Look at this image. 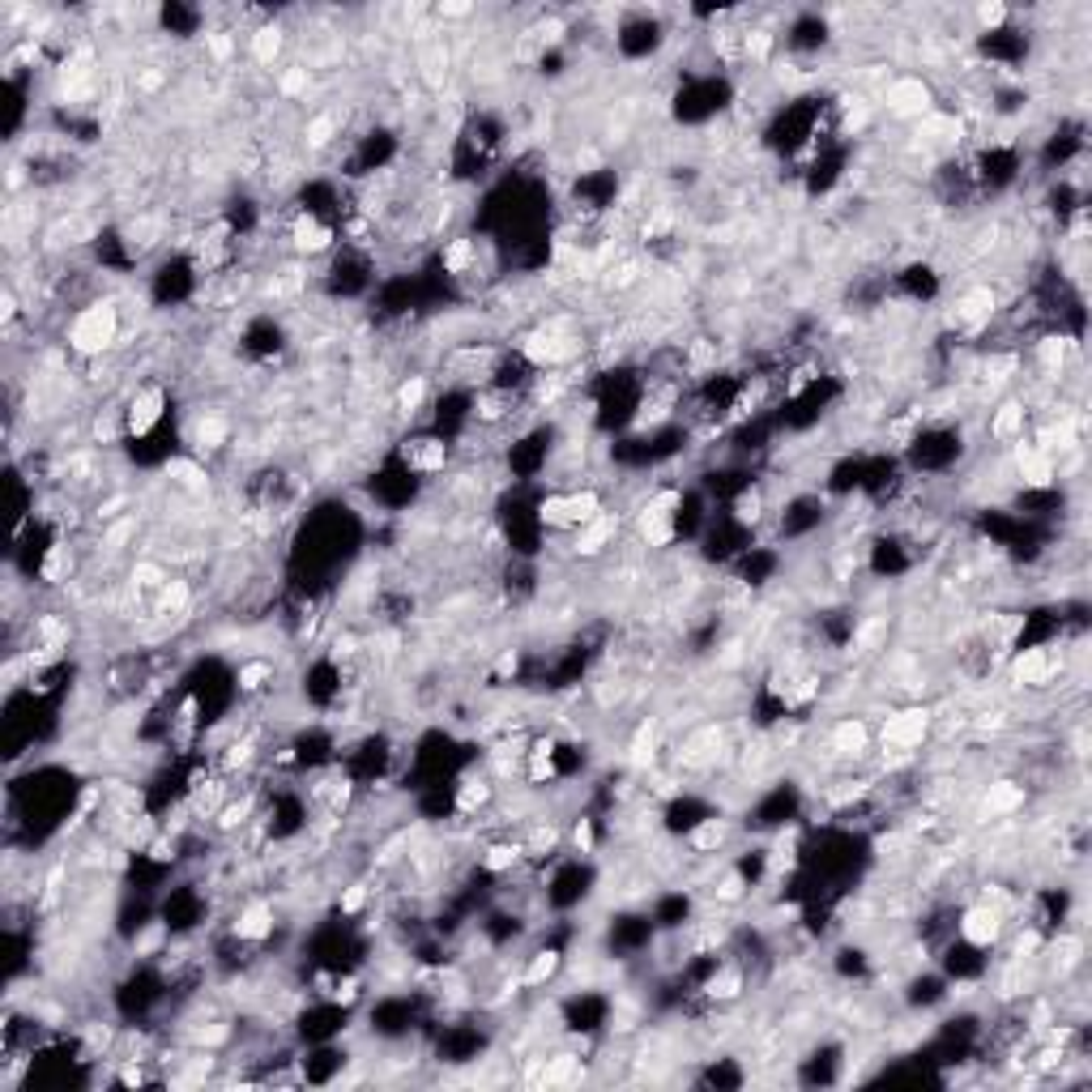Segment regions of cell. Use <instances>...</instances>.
I'll list each match as a JSON object with an SVG mask.
<instances>
[{"mask_svg": "<svg viewBox=\"0 0 1092 1092\" xmlns=\"http://www.w3.org/2000/svg\"><path fill=\"white\" fill-rule=\"evenodd\" d=\"M116 337H120V308H116V299H95L73 316L69 350L81 359H103L116 346Z\"/></svg>", "mask_w": 1092, "mask_h": 1092, "instance_id": "cell-1", "label": "cell"}, {"mask_svg": "<svg viewBox=\"0 0 1092 1092\" xmlns=\"http://www.w3.org/2000/svg\"><path fill=\"white\" fill-rule=\"evenodd\" d=\"M422 402H427V380L422 376H410L402 388H397V410L402 414H414Z\"/></svg>", "mask_w": 1092, "mask_h": 1092, "instance_id": "cell-30", "label": "cell"}, {"mask_svg": "<svg viewBox=\"0 0 1092 1092\" xmlns=\"http://www.w3.org/2000/svg\"><path fill=\"white\" fill-rule=\"evenodd\" d=\"M163 405H167V393L158 385H146L129 397V410H124V431L129 436H150L163 419Z\"/></svg>", "mask_w": 1092, "mask_h": 1092, "instance_id": "cell-5", "label": "cell"}, {"mask_svg": "<svg viewBox=\"0 0 1092 1092\" xmlns=\"http://www.w3.org/2000/svg\"><path fill=\"white\" fill-rule=\"evenodd\" d=\"M1015 474H1020V482L1029 491H1046V487H1054L1058 465H1054V456L1041 453L1037 444L1020 439V444H1015Z\"/></svg>", "mask_w": 1092, "mask_h": 1092, "instance_id": "cell-6", "label": "cell"}, {"mask_svg": "<svg viewBox=\"0 0 1092 1092\" xmlns=\"http://www.w3.org/2000/svg\"><path fill=\"white\" fill-rule=\"evenodd\" d=\"M470 5H439V18H470Z\"/></svg>", "mask_w": 1092, "mask_h": 1092, "instance_id": "cell-37", "label": "cell"}, {"mask_svg": "<svg viewBox=\"0 0 1092 1092\" xmlns=\"http://www.w3.org/2000/svg\"><path fill=\"white\" fill-rule=\"evenodd\" d=\"M725 836H730V824L717 819V815H705L696 828H691L688 841H691V850H696V853H717L725 845Z\"/></svg>", "mask_w": 1092, "mask_h": 1092, "instance_id": "cell-18", "label": "cell"}, {"mask_svg": "<svg viewBox=\"0 0 1092 1092\" xmlns=\"http://www.w3.org/2000/svg\"><path fill=\"white\" fill-rule=\"evenodd\" d=\"M640 542H645V546H671L674 542V512L640 508Z\"/></svg>", "mask_w": 1092, "mask_h": 1092, "instance_id": "cell-16", "label": "cell"}, {"mask_svg": "<svg viewBox=\"0 0 1092 1092\" xmlns=\"http://www.w3.org/2000/svg\"><path fill=\"white\" fill-rule=\"evenodd\" d=\"M743 52H747L751 61H768V52H773V35H768V30H743Z\"/></svg>", "mask_w": 1092, "mask_h": 1092, "instance_id": "cell-31", "label": "cell"}, {"mask_svg": "<svg viewBox=\"0 0 1092 1092\" xmlns=\"http://www.w3.org/2000/svg\"><path fill=\"white\" fill-rule=\"evenodd\" d=\"M235 939H243V943H260V939L274 935V909H269L265 901H248L240 913H235Z\"/></svg>", "mask_w": 1092, "mask_h": 1092, "instance_id": "cell-10", "label": "cell"}, {"mask_svg": "<svg viewBox=\"0 0 1092 1092\" xmlns=\"http://www.w3.org/2000/svg\"><path fill=\"white\" fill-rule=\"evenodd\" d=\"M887 112L892 116H926L930 112V90L918 78H901L887 86Z\"/></svg>", "mask_w": 1092, "mask_h": 1092, "instance_id": "cell-9", "label": "cell"}, {"mask_svg": "<svg viewBox=\"0 0 1092 1092\" xmlns=\"http://www.w3.org/2000/svg\"><path fill=\"white\" fill-rule=\"evenodd\" d=\"M581 350H585V342H581L577 333H568L560 320H546V325L533 329V333L521 342L525 363H533V367H542V371L564 367V363H572Z\"/></svg>", "mask_w": 1092, "mask_h": 1092, "instance_id": "cell-2", "label": "cell"}, {"mask_svg": "<svg viewBox=\"0 0 1092 1092\" xmlns=\"http://www.w3.org/2000/svg\"><path fill=\"white\" fill-rule=\"evenodd\" d=\"M491 802V785L487 781H465L461 790H456V811H465V815H474L478 807H487Z\"/></svg>", "mask_w": 1092, "mask_h": 1092, "instance_id": "cell-29", "label": "cell"}, {"mask_svg": "<svg viewBox=\"0 0 1092 1092\" xmlns=\"http://www.w3.org/2000/svg\"><path fill=\"white\" fill-rule=\"evenodd\" d=\"M572 841H577L581 853H589V850H594V824H589V819H581V824L572 828Z\"/></svg>", "mask_w": 1092, "mask_h": 1092, "instance_id": "cell-36", "label": "cell"}, {"mask_svg": "<svg viewBox=\"0 0 1092 1092\" xmlns=\"http://www.w3.org/2000/svg\"><path fill=\"white\" fill-rule=\"evenodd\" d=\"M521 845H512V841H499V845H491L487 853H482V870H491V875H504V870H512L516 862H521Z\"/></svg>", "mask_w": 1092, "mask_h": 1092, "instance_id": "cell-23", "label": "cell"}, {"mask_svg": "<svg viewBox=\"0 0 1092 1092\" xmlns=\"http://www.w3.org/2000/svg\"><path fill=\"white\" fill-rule=\"evenodd\" d=\"M555 973H560V952H555V947H542V952H533V960H529V969L521 973V981L525 986H542V981H551Z\"/></svg>", "mask_w": 1092, "mask_h": 1092, "instance_id": "cell-22", "label": "cell"}, {"mask_svg": "<svg viewBox=\"0 0 1092 1092\" xmlns=\"http://www.w3.org/2000/svg\"><path fill=\"white\" fill-rule=\"evenodd\" d=\"M444 274H453V277H461L465 269L478 260V243L474 240H465V235H456V240H448V248H444Z\"/></svg>", "mask_w": 1092, "mask_h": 1092, "instance_id": "cell-21", "label": "cell"}, {"mask_svg": "<svg viewBox=\"0 0 1092 1092\" xmlns=\"http://www.w3.org/2000/svg\"><path fill=\"white\" fill-rule=\"evenodd\" d=\"M615 538H619V516L615 512H598L594 521H585L577 529V538H572V551L577 555H602L606 546H615Z\"/></svg>", "mask_w": 1092, "mask_h": 1092, "instance_id": "cell-7", "label": "cell"}, {"mask_svg": "<svg viewBox=\"0 0 1092 1092\" xmlns=\"http://www.w3.org/2000/svg\"><path fill=\"white\" fill-rule=\"evenodd\" d=\"M743 887H747V884H743V875H734V870H730V875H722L713 884V896L722 904H734V901H743Z\"/></svg>", "mask_w": 1092, "mask_h": 1092, "instance_id": "cell-33", "label": "cell"}, {"mask_svg": "<svg viewBox=\"0 0 1092 1092\" xmlns=\"http://www.w3.org/2000/svg\"><path fill=\"white\" fill-rule=\"evenodd\" d=\"M269 679H274V666H269V662H243L240 671H235V683H240V691H260Z\"/></svg>", "mask_w": 1092, "mask_h": 1092, "instance_id": "cell-27", "label": "cell"}, {"mask_svg": "<svg viewBox=\"0 0 1092 1092\" xmlns=\"http://www.w3.org/2000/svg\"><path fill=\"white\" fill-rule=\"evenodd\" d=\"M734 521H739V525H760V521H764V491H760V487L739 491V499H734Z\"/></svg>", "mask_w": 1092, "mask_h": 1092, "instance_id": "cell-25", "label": "cell"}, {"mask_svg": "<svg viewBox=\"0 0 1092 1092\" xmlns=\"http://www.w3.org/2000/svg\"><path fill=\"white\" fill-rule=\"evenodd\" d=\"M192 448L197 453H218V448L231 439V422L223 419V414H201L197 422H192Z\"/></svg>", "mask_w": 1092, "mask_h": 1092, "instance_id": "cell-13", "label": "cell"}, {"mask_svg": "<svg viewBox=\"0 0 1092 1092\" xmlns=\"http://www.w3.org/2000/svg\"><path fill=\"white\" fill-rule=\"evenodd\" d=\"M1024 807V785L1015 781H994L981 798V815H1011V811Z\"/></svg>", "mask_w": 1092, "mask_h": 1092, "instance_id": "cell-15", "label": "cell"}, {"mask_svg": "<svg viewBox=\"0 0 1092 1092\" xmlns=\"http://www.w3.org/2000/svg\"><path fill=\"white\" fill-rule=\"evenodd\" d=\"M870 743V730L862 717H841V722L832 725V734H828V747L836 751V756H862Z\"/></svg>", "mask_w": 1092, "mask_h": 1092, "instance_id": "cell-11", "label": "cell"}, {"mask_svg": "<svg viewBox=\"0 0 1092 1092\" xmlns=\"http://www.w3.org/2000/svg\"><path fill=\"white\" fill-rule=\"evenodd\" d=\"M188 598H192L188 581L171 577V581H167L163 589H158V615H184V606H188Z\"/></svg>", "mask_w": 1092, "mask_h": 1092, "instance_id": "cell-26", "label": "cell"}, {"mask_svg": "<svg viewBox=\"0 0 1092 1092\" xmlns=\"http://www.w3.org/2000/svg\"><path fill=\"white\" fill-rule=\"evenodd\" d=\"M167 474H175V482H184V487H192V491L206 487V470L192 465V461H171V465H167Z\"/></svg>", "mask_w": 1092, "mask_h": 1092, "instance_id": "cell-32", "label": "cell"}, {"mask_svg": "<svg viewBox=\"0 0 1092 1092\" xmlns=\"http://www.w3.org/2000/svg\"><path fill=\"white\" fill-rule=\"evenodd\" d=\"M930 734V713L926 708H901L884 722V751H909L922 747V739Z\"/></svg>", "mask_w": 1092, "mask_h": 1092, "instance_id": "cell-3", "label": "cell"}, {"mask_svg": "<svg viewBox=\"0 0 1092 1092\" xmlns=\"http://www.w3.org/2000/svg\"><path fill=\"white\" fill-rule=\"evenodd\" d=\"M282 44H286L282 27H260V30H252V35H248V52H252V61L265 64V69H274V61L282 56Z\"/></svg>", "mask_w": 1092, "mask_h": 1092, "instance_id": "cell-17", "label": "cell"}, {"mask_svg": "<svg viewBox=\"0 0 1092 1092\" xmlns=\"http://www.w3.org/2000/svg\"><path fill=\"white\" fill-rule=\"evenodd\" d=\"M990 436L994 439H1020L1024 436V405L1020 402H1003L990 419Z\"/></svg>", "mask_w": 1092, "mask_h": 1092, "instance_id": "cell-20", "label": "cell"}, {"mask_svg": "<svg viewBox=\"0 0 1092 1092\" xmlns=\"http://www.w3.org/2000/svg\"><path fill=\"white\" fill-rule=\"evenodd\" d=\"M308 86H312V69H303V64H291V69H282V78H277L282 98H303Z\"/></svg>", "mask_w": 1092, "mask_h": 1092, "instance_id": "cell-28", "label": "cell"}, {"mask_svg": "<svg viewBox=\"0 0 1092 1092\" xmlns=\"http://www.w3.org/2000/svg\"><path fill=\"white\" fill-rule=\"evenodd\" d=\"M402 461H405V470H410V474H436V470H444V461H448V444H444V439H436V436L405 439Z\"/></svg>", "mask_w": 1092, "mask_h": 1092, "instance_id": "cell-8", "label": "cell"}, {"mask_svg": "<svg viewBox=\"0 0 1092 1092\" xmlns=\"http://www.w3.org/2000/svg\"><path fill=\"white\" fill-rule=\"evenodd\" d=\"M1011 674H1015V683H1024V688H1041V683L1054 679V657H1049L1046 649H1024V653L1015 657Z\"/></svg>", "mask_w": 1092, "mask_h": 1092, "instance_id": "cell-12", "label": "cell"}, {"mask_svg": "<svg viewBox=\"0 0 1092 1092\" xmlns=\"http://www.w3.org/2000/svg\"><path fill=\"white\" fill-rule=\"evenodd\" d=\"M1003 22H1007V5H998V0H990V5H977V27H981V30H990V35H994Z\"/></svg>", "mask_w": 1092, "mask_h": 1092, "instance_id": "cell-34", "label": "cell"}, {"mask_svg": "<svg viewBox=\"0 0 1092 1092\" xmlns=\"http://www.w3.org/2000/svg\"><path fill=\"white\" fill-rule=\"evenodd\" d=\"M705 994L713 998V1003H734V998L743 994V969H734V964L717 969L713 977L705 981Z\"/></svg>", "mask_w": 1092, "mask_h": 1092, "instance_id": "cell-19", "label": "cell"}, {"mask_svg": "<svg viewBox=\"0 0 1092 1092\" xmlns=\"http://www.w3.org/2000/svg\"><path fill=\"white\" fill-rule=\"evenodd\" d=\"M333 137H337V112H320V116H312L308 129H303V141H308V150H325Z\"/></svg>", "mask_w": 1092, "mask_h": 1092, "instance_id": "cell-24", "label": "cell"}, {"mask_svg": "<svg viewBox=\"0 0 1092 1092\" xmlns=\"http://www.w3.org/2000/svg\"><path fill=\"white\" fill-rule=\"evenodd\" d=\"M998 935H1003V909L990 901L981 904H969L960 918V939L969 947H977V952H986V947L998 943Z\"/></svg>", "mask_w": 1092, "mask_h": 1092, "instance_id": "cell-4", "label": "cell"}, {"mask_svg": "<svg viewBox=\"0 0 1092 1092\" xmlns=\"http://www.w3.org/2000/svg\"><path fill=\"white\" fill-rule=\"evenodd\" d=\"M291 240H295V248H299V252H325L329 243H333V231H329L316 214H299V218H295Z\"/></svg>", "mask_w": 1092, "mask_h": 1092, "instance_id": "cell-14", "label": "cell"}, {"mask_svg": "<svg viewBox=\"0 0 1092 1092\" xmlns=\"http://www.w3.org/2000/svg\"><path fill=\"white\" fill-rule=\"evenodd\" d=\"M363 904H367V884H350V887L342 892V901H337V909H342L346 918H354Z\"/></svg>", "mask_w": 1092, "mask_h": 1092, "instance_id": "cell-35", "label": "cell"}]
</instances>
